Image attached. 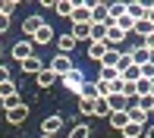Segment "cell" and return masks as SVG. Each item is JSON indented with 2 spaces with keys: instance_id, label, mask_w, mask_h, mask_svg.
Segmentation results:
<instances>
[{
  "instance_id": "obj_15",
  "label": "cell",
  "mask_w": 154,
  "mask_h": 138,
  "mask_svg": "<svg viewBox=\"0 0 154 138\" xmlns=\"http://www.w3.org/2000/svg\"><path fill=\"white\" fill-rule=\"evenodd\" d=\"M104 41H107V47H113V50H120V47H123V41H126V34H123L120 28H116L113 22H110V25H107V38H104Z\"/></svg>"
},
{
  "instance_id": "obj_6",
  "label": "cell",
  "mask_w": 154,
  "mask_h": 138,
  "mask_svg": "<svg viewBox=\"0 0 154 138\" xmlns=\"http://www.w3.org/2000/svg\"><path fill=\"white\" fill-rule=\"evenodd\" d=\"M120 60H123V50H113V47H110V50L97 60V66H101L104 72H120Z\"/></svg>"
},
{
  "instance_id": "obj_3",
  "label": "cell",
  "mask_w": 154,
  "mask_h": 138,
  "mask_svg": "<svg viewBox=\"0 0 154 138\" xmlns=\"http://www.w3.org/2000/svg\"><path fill=\"white\" fill-rule=\"evenodd\" d=\"M69 22H72V25H88V22H91V3H85V0H75V3H72V16H69Z\"/></svg>"
},
{
  "instance_id": "obj_37",
  "label": "cell",
  "mask_w": 154,
  "mask_h": 138,
  "mask_svg": "<svg viewBox=\"0 0 154 138\" xmlns=\"http://www.w3.org/2000/svg\"><path fill=\"white\" fill-rule=\"evenodd\" d=\"M3 53H6V50H3V44H0V63H3Z\"/></svg>"
},
{
  "instance_id": "obj_8",
  "label": "cell",
  "mask_w": 154,
  "mask_h": 138,
  "mask_svg": "<svg viewBox=\"0 0 154 138\" xmlns=\"http://www.w3.org/2000/svg\"><path fill=\"white\" fill-rule=\"evenodd\" d=\"M44 22H47V19L41 16V13H32V16L25 19V22H22V38H35V32H38V28H41Z\"/></svg>"
},
{
  "instance_id": "obj_22",
  "label": "cell",
  "mask_w": 154,
  "mask_h": 138,
  "mask_svg": "<svg viewBox=\"0 0 154 138\" xmlns=\"http://www.w3.org/2000/svg\"><path fill=\"white\" fill-rule=\"evenodd\" d=\"M126 16V3H107V22H120Z\"/></svg>"
},
{
  "instance_id": "obj_21",
  "label": "cell",
  "mask_w": 154,
  "mask_h": 138,
  "mask_svg": "<svg viewBox=\"0 0 154 138\" xmlns=\"http://www.w3.org/2000/svg\"><path fill=\"white\" fill-rule=\"evenodd\" d=\"M66 138H91V126H85V122H72Z\"/></svg>"
},
{
  "instance_id": "obj_20",
  "label": "cell",
  "mask_w": 154,
  "mask_h": 138,
  "mask_svg": "<svg viewBox=\"0 0 154 138\" xmlns=\"http://www.w3.org/2000/svg\"><path fill=\"white\" fill-rule=\"evenodd\" d=\"M69 34H72L79 44H82V41H91V22H88V25H72V28H69Z\"/></svg>"
},
{
  "instance_id": "obj_12",
  "label": "cell",
  "mask_w": 154,
  "mask_h": 138,
  "mask_svg": "<svg viewBox=\"0 0 154 138\" xmlns=\"http://www.w3.org/2000/svg\"><path fill=\"white\" fill-rule=\"evenodd\" d=\"M19 66H22V72H25V75H38L41 69H44V60H41L38 53H32V57H25Z\"/></svg>"
},
{
  "instance_id": "obj_28",
  "label": "cell",
  "mask_w": 154,
  "mask_h": 138,
  "mask_svg": "<svg viewBox=\"0 0 154 138\" xmlns=\"http://www.w3.org/2000/svg\"><path fill=\"white\" fill-rule=\"evenodd\" d=\"M135 98H151V82L148 79H138L135 82Z\"/></svg>"
},
{
  "instance_id": "obj_7",
  "label": "cell",
  "mask_w": 154,
  "mask_h": 138,
  "mask_svg": "<svg viewBox=\"0 0 154 138\" xmlns=\"http://www.w3.org/2000/svg\"><path fill=\"white\" fill-rule=\"evenodd\" d=\"M60 129H63V116H60V113H51V116H44V119H41V135L57 138Z\"/></svg>"
},
{
  "instance_id": "obj_32",
  "label": "cell",
  "mask_w": 154,
  "mask_h": 138,
  "mask_svg": "<svg viewBox=\"0 0 154 138\" xmlns=\"http://www.w3.org/2000/svg\"><path fill=\"white\" fill-rule=\"evenodd\" d=\"M138 69H142V79L154 82V60H151V63H145V66H138Z\"/></svg>"
},
{
  "instance_id": "obj_5",
  "label": "cell",
  "mask_w": 154,
  "mask_h": 138,
  "mask_svg": "<svg viewBox=\"0 0 154 138\" xmlns=\"http://www.w3.org/2000/svg\"><path fill=\"white\" fill-rule=\"evenodd\" d=\"M126 116H129V122H135V126H148V110L142 107V104H135V98L129 100V107H126Z\"/></svg>"
},
{
  "instance_id": "obj_29",
  "label": "cell",
  "mask_w": 154,
  "mask_h": 138,
  "mask_svg": "<svg viewBox=\"0 0 154 138\" xmlns=\"http://www.w3.org/2000/svg\"><path fill=\"white\" fill-rule=\"evenodd\" d=\"M94 116H97V119H101V116L107 119V116H110V107H107L104 98H94Z\"/></svg>"
},
{
  "instance_id": "obj_13",
  "label": "cell",
  "mask_w": 154,
  "mask_h": 138,
  "mask_svg": "<svg viewBox=\"0 0 154 138\" xmlns=\"http://www.w3.org/2000/svg\"><path fill=\"white\" fill-rule=\"evenodd\" d=\"M126 53H129V60H132L135 66H145V63H151V60H154V53H148L142 44H138V47H129Z\"/></svg>"
},
{
  "instance_id": "obj_4",
  "label": "cell",
  "mask_w": 154,
  "mask_h": 138,
  "mask_svg": "<svg viewBox=\"0 0 154 138\" xmlns=\"http://www.w3.org/2000/svg\"><path fill=\"white\" fill-rule=\"evenodd\" d=\"M32 53H35V44H32V38H19L16 44L10 47V57L16 60V63H22V60H25V57H32Z\"/></svg>"
},
{
  "instance_id": "obj_34",
  "label": "cell",
  "mask_w": 154,
  "mask_h": 138,
  "mask_svg": "<svg viewBox=\"0 0 154 138\" xmlns=\"http://www.w3.org/2000/svg\"><path fill=\"white\" fill-rule=\"evenodd\" d=\"M3 82H10V69H6L3 63H0V85H3Z\"/></svg>"
},
{
  "instance_id": "obj_27",
  "label": "cell",
  "mask_w": 154,
  "mask_h": 138,
  "mask_svg": "<svg viewBox=\"0 0 154 138\" xmlns=\"http://www.w3.org/2000/svg\"><path fill=\"white\" fill-rule=\"evenodd\" d=\"M107 25L110 22H91V41H104L107 38Z\"/></svg>"
},
{
  "instance_id": "obj_38",
  "label": "cell",
  "mask_w": 154,
  "mask_h": 138,
  "mask_svg": "<svg viewBox=\"0 0 154 138\" xmlns=\"http://www.w3.org/2000/svg\"><path fill=\"white\" fill-rule=\"evenodd\" d=\"M151 100H154V82H151Z\"/></svg>"
},
{
  "instance_id": "obj_30",
  "label": "cell",
  "mask_w": 154,
  "mask_h": 138,
  "mask_svg": "<svg viewBox=\"0 0 154 138\" xmlns=\"http://www.w3.org/2000/svg\"><path fill=\"white\" fill-rule=\"evenodd\" d=\"M75 100H79L75 107H79L82 116H94V100H85V98H75Z\"/></svg>"
},
{
  "instance_id": "obj_40",
  "label": "cell",
  "mask_w": 154,
  "mask_h": 138,
  "mask_svg": "<svg viewBox=\"0 0 154 138\" xmlns=\"http://www.w3.org/2000/svg\"><path fill=\"white\" fill-rule=\"evenodd\" d=\"M41 138H51V135H41Z\"/></svg>"
},
{
  "instance_id": "obj_25",
  "label": "cell",
  "mask_w": 154,
  "mask_h": 138,
  "mask_svg": "<svg viewBox=\"0 0 154 138\" xmlns=\"http://www.w3.org/2000/svg\"><path fill=\"white\" fill-rule=\"evenodd\" d=\"M72 3H75V0H57V3H54V13L63 16V19H69V16H72Z\"/></svg>"
},
{
  "instance_id": "obj_11",
  "label": "cell",
  "mask_w": 154,
  "mask_h": 138,
  "mask_svg": "<svg viewBox=\"0 0 154 138\" xmlns=\"http://www.w3.org/2000/svg\"><path fill=\"white\" fill-rule=\"evenodd\" d=\"M51 41H54V25H51V22H44L38 32H35L32 44H35V47H44V44H51Z\"/></svg>"
},
{
  "instance_id": "obj_35",
  "label": "cell",
  "mask_w": 154,
  "mask_h": 138,
  "mask_svg": "<svg viewBox=\"0 0 154 138\" xmlns=\"http://www.w3.org/2000/svg\"><path fill=\"white\" fill-rule=\"evenodd\" d=\"M10 25H13V22H10V16H0V34H3L6 28H10Z\"/></svg>"
},
{
  "instance_id": "obj_2",
  "label": "cell",
  "mask_w": 154,
  "mask_h": 138,
  "mask_svg": "<svg viewBox=\"0 0 154 138\" xmlns=\"http://www.w3.org/2000/svg\"><path fill=\"white\" fill-rule=\"evenodd\" d=\"M60 85L66 88L69 94H79V91H82V85H85V72H82V69L75 66L72 72H66V75H63V79H60Z\"/></svg>"
},
{
  "instance_id": "obj_39",
  "label": "cell",
  "mask_w": 154,
  "mask_h": 138,
  "mask_svg": "<svg viewBox=\"0 0 154 138\" xmlns=\"http://www.w3.org/2000/svg\"><path fill=\"white\" fill-rule=\"evenodd\" d=\"M148 113H151V116H154V100H151V110H148Z\"/></svg>"
},
{
  "instance_id": "obj_1",
  "label": "cell",
  "mask_w": 154,
  "mask_h": 138,
  "mask_svg": "<svg viewBox=\"0 0 154 138\" xmlns=\"http://www.w3.org/2000/svg\"><path fill=\"white\" fill-rule=\"evenodd\" d=\"M47 69H51L57 79H63L66 72H72V69H75V63H72V57H66V53H54V60L47 63Z\"/></svg>"
},
{
  "instance_id": "obj_18",
  "label": "cell",
  "mask_w": 154,
  "mask_h": 138,
  "mask_svg": "<svg viewBox=\"0 0 154 138\" xmlns=\"http://www.w3.org/2000/svg\"><path fill=\"white\" fill-rule=\"evenodd\" d=\"M104 100H107L110 113H120V110H126V107H129V100H126L123 94H107V98H104Z\"/></svg>"
},
{
  "instance_id": "obj_31",
  "label": "cell",
  "mask_w": 154,
  "mask_h": 138,
  "mask_svg": "<svg viewBox=\"0 0 154 138\" xmlns=\"http://www.w3.org/2000/svg\"><path fill=\"white\" fill-rule=\"evenodd\" d=\"M142 135H145V126H135V122H129L123 129V138H142Z\"/></svg>"
},
{
  "instance_id": "obj_16",
  "label": "cell",
  "mask_w": 154,
  "mask_h": 138,
  "mask_svg": "<svg viewBox=\"0 0 154 138\" xmlns=\"http://www.w3.org/2000/svg\"><path fill=\"white\" fill-rule=\"evenodd\" d=\"M107 50H110L107 41H88V50H85V53H88V60H94V63H97V60H101Z\"/></svg>"
},
{
  "instance_id": "obj_23",
  "label": "cell",
  "mask_w": 154,
  "mask_h": 138,
  "mask_svg": "<svg viewBox=\"0 0 154 138\" xmlns=\"http://www.w3.org/2000/svg\"><path fill=\"white\" fill-rule=\"evenodd\" d=\"M91 22H107V0H97L91 6Z\"/></svg>"
},
{
  "instance_id": "obj_19",
  "label": "cell",
  "mask_w": 154,
  "mask_h": 138,
  "mask_svg": "<svg viewBox=\"0 0 154 138\" xmlns=\"http://www.w3.org/2000/svg\"><path fill=\"white\" fill-rule=\"evenodd\" d=\"M10 98H19V85H16L13 79L0 85V104H3V100H10Z\"/></svg>"
},
{
  "instance_id": "obj_14",
  "label": "cell",
  "mask_w": 154,
  "mask_h": 138,
  "mask_svg": "<svg viewBox=\"0 0 154 138\" xmlns=\"http://www.w3.org/2000/svg\"><path fill=\"white\" fill-rule=\"evenodd\" d=\"M75 47H79V41H75L69 32L57 38V53H66V57H72V50H75Z\"/></svg>"
},
{
  "instance_id": "obj_9",
  "label": "cell",
  "mask_w": 154,
  "mask_h": 138,
  "mask_svg": "<svg viewBox=\"0 0 154 138\" xmlns=\"http://www.w3.org/2000/svg\"><path fill=\"white\" fill-rule=\"evenodd\" d=\"M29 119V104H16L13 110H6V122L10 126H22Z\"/></svg>"
},
{
  "instance_id": "obj_33",
  "label": "cell",
  "mask_w": 154,
  "mask_h": 138,
  "mask_svg": "<svg viewBox=\"0 0 154 138\" xmlns=\"http://www.w3.org/2000/svg\"><path fill=\"white\" fill-rule=\"evenodd\" d=\"M142 47H145L148 53H154V32L148 34V38H142Z\"/></svg>"
},
{
  "instance_id": "obj_36",
  "label": "cell",
  "mask_w": 154,
  "mask_h": 138,
  "mask_svg": "<svg viewBox=\"0 0 154 138\" xmlns=\"http://www.w3.org/2000/svg\"><path fill=\"white\" fill-rule=\"evenodd\" d=\"M142 138H154V126H145V135Z\"/></svg>"
},
{
  "instance_id": "obj_26",
  "label": "cell",
  "mask_w": 154,
  "mask_h": 138,
  "mask_svg": "<svg viewBox=\"0 0 154 138\" xmlns=\"http://www.w3.org/2000/svg\"><path fill=\"white\" fill-rule=\"evenodd\" d=\"M75 98H85V100H94V98H97V85H94L91 79H85V85H82V91L75 94Z\"/></svg>"
},
{
  "instance_id": "obj_24",
  "label": "cell",
  "mask_w": 154,
  "mask_h": 138,
  "mask_svg": "<svg viewBox=\"0 0 154 138\" xmlns=\"http://www.w3.org/2000/svg\"><path fill=\"white\" fill-rule=\"evenodd\" d=\"M107 122H110L113 129H120V132H123V129L129 126V116H126V110H120V113H110V116H107Z\"/></svg>"
},
{
  "instance_id": "obj_17",
  "label": "cell",
  "mask_w": 154,
  "mask_h": 138,
  "mask_svg": "<svg viewBox=\"0 0 154 138\" xmlns=\"http://www.w3.org/2000/svg\"><path fill=\"white\" fill-rule=\"evenodd\" d=\"M54 82H60V79H57V75H54V72H51V69H47V66L41 69L38 75H35V85H38V88H51Z\"/></svg>"
},
{
  "instance_id": "obj_10",
  "label": "cell",
  "mask_w": 154,
  "mask_h": 138,
  "mask_svg": "<svg viewBox=\"0 0 154 138\" xmlns=\"http://www.w3.org/2000/svg\"><path fill=\"white\" fill-rule=\"evenodd\" d=\"M151 3H154V0H151ZM151 3H145V0H132V3H126V16H129L132 22H138V19H145V13H148Z\"/></svg>"
}]
</instances>
